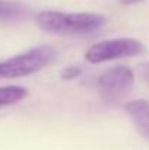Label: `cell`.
Masks as SVG:
<instances>
[{"label":"cell","mask_w":149,"mask_h":150,"mask_svg":"<svg viewBox=\"0 0 149 150\" xmlns=\"http://www.w3.org/2000/svg\"><path fill=\"white\" fill-rule=\"evenodd\" d=\"M35 22L40 29L48 34L76 35L97 31L105 23V18L99 13L91 12L64 13L57 10H43L37 15Z\"/></svg>","instance_id":"cell-1"},{"label":"cell","mask_w":149,"mask_h":150,"mask_svg":"<svg viewBox=\"0 0 149 150\" xmlns=\"http://www.w3.org/2000/svg\"><path fill=\"white\" fill-rule=\"evenodd\" d=\"M81 73H82L81 67H78V66H69V67H64L60 71V79H63V80H72V79L79 77Z\"/></svg>","instance_id":"cell-8"},{"label":"cell","mask_w":149,"mask_h":150,"mask_svg":"<svg viewBox=\"0 0 149 150\" xmlns=\"http://www.w3.org/2000/svg\"><path fill=\"white\" fill-rule=\"evenodd\" d=\"M143 51V44L133 38H117V40H105L91 45L85 52V60L99 64L111 60L135 57Z\"/></svg>","instance_id":"cell-4"},{"label":"cell","mask_w":149,"mask_h":150,"mask_svg":"<svg viewBox=\"0 0 149 150\" xmlns=\"http://www.w3.org/2000/svg\"><path fill=\"white\" fill-rule=\"evenodd\" d=\"M118 1L123 3V4H136V3H140L143 0H118Z\"/></svg>","instance_id":"cell-10"},{"label":"cell","mask_w":149,"mask_h":150,"mask_svg":"<svg viewBox=\"0 0 149 150\" xmlns=\"http://www.w3.org/2000/svg\"><path fill=\"white\" fill-rule=\"evenodd\" d=\"M135 85V74L126 66H115L105 70L98 77V93L104 103L115 106L121 103L132 92Z\"/></svg>","instance_id":"cell-3"},{"label":"cell","mask_w":149,"mask_h":150,"mask_svg":"<svg viewBox=\"0 0 149 150\" xmlns=\"http://www.w3.org/2000/svg\"><path fill=\"white\" fill-rule=\"evenodd\" d=\"M126 112L130 115L138 130L149 139V100L133 99L127 102Z\"/></svg>","instance_id":"cell-5"},{"label":"cell","mask_w":149,"mask_h":150,"mask_svg":"<svg viewBox=\"0 0 149 150\" xmlns=\"http://www.w3.org/2000/svg\"><path fill=\"white\" fill-rule=\"evenodd\" d=\"M56 51L50 45H40L32 50L10 57L0 63V76L13 79L24 77L40 71L54 60Z\"/></svg>","instance_id":"cell-2"},{"label":"cell","mask_w":149,"mask_h":150,"mask_svg":"<svg viewBox=\"0 0 149 150\" xmlns=\"http://www.w3.org/2000/svg\"><path fill=\"white\" fill-rule=\"evenodd\" d=\"M28 96V91L22 86H1L0 88V108L15 105Z\"/></svg>","instance_id":"cell-7"},{"label":"cell","mask_w":149,"mask_h":150,"mask_svg":"<svg viewBox=\"0 0 149 150\" xmlns=\"http://www.w3.org/2000/svg\"><path fill=\"white\" fill-rule=\"evenodd\" d=\"M29 9L13 0H0V21H19L28 16Z\"/></svg>","instance_id":"cell-6"},{"label":"cell","mask_w":149,"mask_h":150,"mask_svg":"<svg viewBox=\"0 0 149 150\" xmlns=\"http://www.w3.org/2000/svg\"><path fill=\"white\" fill-rule=\"evenodd\" d=\"M142 71H143V77L149 80V64H145L143 67H142Z\"/></svg>","instance_id":"cell-9"}]
</instances>
